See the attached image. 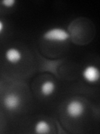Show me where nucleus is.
I'll return each mask as SVG.
<instances>
[{
  "label": "nucleus",
  "mask_w": 100,
  "mask_h": 134,
  "mask_svg": "<svg viewBox=\"0 0 100 134\" xmlns=\"http://www.w3.org/2000/svg\"><path fill=\"white\" fill-rule=\"evenodd\" d=\"M56 91V84L52 81H45L42 83L40 86V91L41 94L43 96L48 97L54 94Z\"/></svg>",
  "instance_id": "6"
},
{
  "label": "nucleus",
  "mask_w": 100,
  "mask_h": 134,
  "mask_svg": "<svg viewBox=\"0 0 100 134\" xmlns=\"http://www.w3.org/2000/svg\"><path fill=\"white\" fill-rule=\"evenodd\" d=\"M71 37L70 33L62 27H53L46 30L42 38L47 42L51 43H65Z\"/></svg>",
  "instance_id": "1"
},
{
  "label": "nucleus",
  "mask_w": 100,
  "mask_h": 134,
  "mask_svg": "<svg viewBox=\"0 0 100 134\" xmlns=\"http://www.w3.org/2000/svg\"><path fill=\"white\" fill-rule=\"evenodd\" d=\"M50 125L47 121L39 120L34 125V132L38 134H46L50 132Z\"/></svg>",
  "instance_id": "7"
},
{
  "label": "nucleus",
  "mask_w": 100,
  "mask_h": 134,
  "mask_svg": "<svg viewBox=\"0 0 100 134\" xmlns=\"http://www.w3.org/2000/svg\"><path fill=\"white\" fill-rule=\"evenodd\" d=\"M17 3V1L16 0H3L1 1V4L5 8H11L12 7H14Z\"/></svg>",
  "instance_id": "8"
},
{
  "label": "nucleus",
  "mask_w": 100,
  "mask_h": 134,
  "mask_svg": "<svg viewBox=\"0 0 100 134\" xmlns=\"http://www.w3.org/2000/svg\"><path fill=\"white\" fill-rule=\"evenodd\" d=\"M83 80L89 84H95L98 82L100 78L99 69L94 65H88L82 71Z\"/></svg>",
  "instance_id": "4"
},
{
  "label": "nucleus",
  "mask_w": 100,
  "mask_h": 134,
  "mask_svg": "<svg viewBox=\"0 0 100 134\" xmlns=\"http://www.w3.org/2000/svg\"><path fill=\"white\" fill-rule=\"evenodd\" d=\"M21 103H22V99L16 92H8L4 96L3 100L4 108L9 111H17L20 107Z\"/></svg>",
  "instance_id": "3"
},
{
  "label": "nucleus",
  "mask_w": 100,
  "mask_h": 134,
  "mask_svg": "<svg viewBox=\"0 0 100 134\" xmlns=\"http://www.w3.org/2000/svg\"><path fill=\"white\" fill-rule=\"evenodd\" d=\"M4 29H5V23H4L2 19H0V35H3V33L4 32Z\"/></svg>",
  "instance_id": "9"
},
{
  "label": "nucleus",
  "mask_w": 100,
  "mask_h": 134,
  "mask_svg": "<svg viewBox=\"0 0 100 134\" xmlns=\"http://www.w3.org/2000/svg\"><path fill=\"white\" fill-rule=\"evenodd\" d=\"M66 114L72 119H78L84 115L85 106L83 102L77 99L71 100L68 102L65 108Z\"/></svg>",
  "instance_id": "2"
},
{
  "label": "nucleus",
  "mask_w": 100,
  "mask_h": 134,
  "mask_svg": "<svg viewBox=\"0 0 100 134\" xmlns=\"http://www.w3.org/2000/svg\"><path fill=\"white\" fill-rule=\"evenodd\" d=\"M4 58L8 63L12 65H16L22 60L23 59V53L22 51L16 47H10L6 49L4 53Z\"/></svg>",
  "instance_id": "5"
}]
</instances>
